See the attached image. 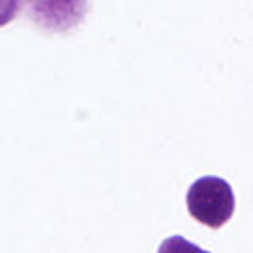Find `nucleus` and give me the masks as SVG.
<instances>
[{"label":"nucleus","mask_w":253,"mask_h":253,"mask_svg":"<svg viewBox=\"0 0 253 253\" xmlns=\"http://www.w3.org/2000/svg\"><path fill=\"white\" fill-rule=\"evenodd\" d=\"M188 213L207 228H221L234 213V192L226 179L205 175L196 179L186 196Z\"/></svg>","instance_id":"obj_1"},{"label":"nucleus","mask_w":253,"mask_h":253,"mask_svg":"<svg viewBox=\"0 0 253 253\" xmlns=\"http://www.w3.org/2000/svg\"><path fill=\"white\" fill-rule=\"evenodd\" d=\"M26 4L38 26L55 32L74 28L86 11V0H26Z\"/></svg>","instance_id":"obj_2"},{"label":"nucleus","mask_w":253,"mask_h":253,"mask_svg":"<svg viewBox=\"0 0 253 253\" xmlns=\"http://www.w3.org/2000/svg\"><path fill=\"white\" fill-rule=\"evenodd\" d=\"M19 13V0H0V28L11 23Z\"/></svg>","instance_id":"obj_3"}]
</instances>
